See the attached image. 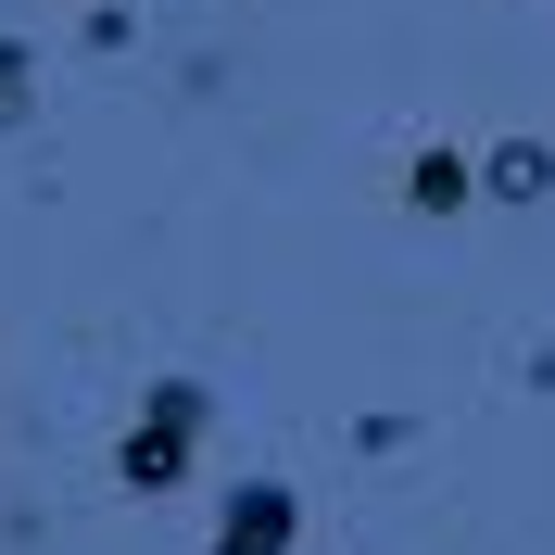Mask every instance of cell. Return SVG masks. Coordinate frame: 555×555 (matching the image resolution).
Here are the masks:
<instances>
[{
	"mask_svg": "<svg viewBox=\"0 0 555 555\" xmlns=\"http://www.w3.org/2000/svg\"><path fill=\"white\" fill-rule=\"evenodd\" d=\"M291 518H304V505H291L278 480H253L241 505H228V543H215V555H278V543H291Z\"/></svg>",
	"mask_w": 555,
	"mask_h": 555,
	"instance_id": "cell-2",
	"label": "cell"
},
{
	"mask_svg": "<svg viewBox=\"0 0 555 555\" xmlns=\"http://www.w3.org/2000/svg\"><path fill=\"white\" fill-rule=\"evenodd\" d=\"M416 203L454 215V203H467V165H454V152H416Z\"/></svg>",
	"mask_w": 555,
	"mask_h": 555,
	"instance_id": "cell-4",
	"label": "cell"
},
{
	"mask_svg": "<svg viewBox=\"0 0 555 555\" xmlns=\"http://www.w3.org/2000/svg\"><path fill=\"white\" fill-rule=\"evenodd\" d=\"M190 429H203V391L165 379V391H152V416L127 429V492H177V480H190Z\"/></svg>",
	"mask_w": 555,
	"mask_h": 555,
	"instance_id": "cell-1",
	"label": "cell"
},
{
	"mask_svg": "<svg viewBox=\"0 0 555 555\" xmlns=\"http://www.w3.org/2000/svg\"><path fill=\"white\" fill-rule=\"evenodd\" d=\"M480 190H505V203H543V190H555V152H543V139H505V152L480 165Z\"/></svg>",
	"mask_w": 555,
	"mask_h": 555,
	"instance_id": "cell-3",
	"label": "cell"
}]
</instances>
